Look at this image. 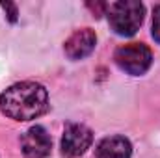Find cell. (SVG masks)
Masks as SVG:
<instances>
[{
  "instance_id": "6da1fadb",
  "label": "cell",
  "mask_w": 160,
  "mask_h": 158,
  "mask_svg": "<svg viewBox=\"0 0 160 158\" xmlns=\"http://www.w3.org/2000/svg\"><path fill=\"white\" fill-rule=\"evenodd\" d=\"M0 110L15 121H30L48 110V93L38 82H19L0 95Z\"/></svg>"
},
{
  "instance_id": "7a4b0ae2",
  "label": "cell",
  "mask_w": 160,
  "mask_h": 158,
  "mask_svg": "<svg viewBox=\"0 0 160 158\" xmlns=\"http://www.w3.org/2000/svg\"><path fill=\"white\" fill-rule=\"evenodd\" d=\"M108 22L110 28L123 37H130L134 36L142 22H143V15H145V7L142 2L136 0H121L114 2L108 6Z\"/></svg>"
},
{
  "instance_id": "3957f363",
  "label": "cell",
  "mask_w": 160,
  "mask_h": 158,
  "mask_svg": "<svg viewBox=\"0 0 160 158\" xmlns=\"http://www.w3.org/2000/svg\"><path fill=\"white\" fill-rule=\"evenodd\" d=\"M114 62L121 71L132 77H140L151 67L153 54L151 48L143 43H127L118 47V50L114 52Z\"/></svg>"
},
{
  "instance_id": "277c9868",
  "label": "cell",
  "mask_w": 160,
  "mask_h": 158,
  "mask_svg": "<svg viewBox=\"0 0 160 158\" xmlns=\"http://www.w3.org/2000/svg\"><path fill=\"white\" fill-rule=\"evenodd\" d=\"M93 143V132L80 123H69L62 136V153L67 158L82 156Z\"/></svg>"
},
{
  "instance_id": "5b68a950",
  "label": "cell",
  "mask_w": 160,
  "mask_h": 158,
  "mask_svg": "<svg viewBox=\"0 0 160 158\" xmlns=\"http://www.w3.org/2000/svg\"><path fill=\"white\" fill-rule=\"evenodd\" d=\"M21 149L26 158H45L50 155L52 140L41 125H36L21 136Z\"/></svg>"
},
{
  "instance_id": "8992f818",
  "label": "cell",
  "mask_w": 160,
  "mask_h": 158,
  "mask_svg": "<svg viewBox=\"0 0 160 158\" xmlns=\"http://www.w3.org/2000/svg\"><path fill=\"white\" fill-rule=\"evenodd\" d=\"M97 45V36L91 28H80L77 32H73L69 36V39L65 41L63 50L67 54V58L71 60H82L86 56H89L93 52Z\"/></svg>"
},
{
  "instance_id": "52a82bcc",
  "label": "cell",
  "mask_w": 160,
  "mask_h": 158,
  "mask_svg": "<svg viewBox=\"0 0 160 158\" xmlns=\"http://www.w3.org/2000/svg\"><path fill=\"white\" fill-rule=\"evenodd\" d=\"M132 145L125 136H108L99 141L95 158H130Z\"/></svg>"
},
{
  "instance_id": "ba28073f",
  "label": "cell",
  "mask_w": 160,
  "mask_h": 158,
  "mask_svg": "<svg viewBox=\"0 0 160 158\" xmlns=\"http://www.w3.org/2000/svg\"><path fill=\"white\" fill-rule=\"evenodd\" d=\"M153 37L157 43H160V6L153 9Z\"/></svg>"
},
{
  "instance_id": "9c48e42d",
  "label": "cell",
  "mask_w": 160,
  "mask_h": 158,
  "mask_svg": "<svg viewBox=\"0 0 160 158\" xmlns=\"http://www.w3.org/2000/svg\"><path fill=\"white\" fill-rule=\"evenodd\" d=\"M0 6L4 7V11H8L9 21H11V22H15V21H17V6H15V4H11V2H6V4L2 2Z\"/></svg>"
},
{
  "instance_id": "30bf717a",
  "label": "cell",
  "mask_w": 160,
  "mask_h": 158,
  "mask_svg": "<svg viewBox=\"0 0 160 158\" xmlns=\"http://www.w3.org/2000/svg\"><path fill=\"white\" fill-rule=\"evenodd\" d=\"M88 7L95 13V17H101V13H102L104 9H108V4H91V2H89Z\"/></svg>"
}]
</instances>
